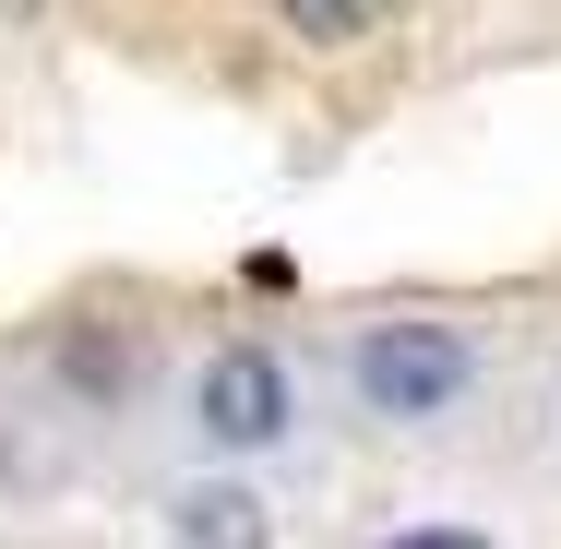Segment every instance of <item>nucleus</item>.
<instances>
[{
	"mask_svg": "<svg viewBox=\"0 0 561 549\" xmlns=\"http://www.w3.org/2000/svg\"><path fill=\"white\" fill-rule=\"evenodd\" d=\"M346 394H358L382 431H431V419H454V407L478 394V346H466V323H443V311H394V323H370L346 346Z\"/></svg>",
	"mask_w": 561,
	"mask_h": 549,
	"instance_id": "1",
	"label": "nucleus"
},
{
	"mask_svg": "<svg viewBox=\"0 0 561 549\" xmlns=\"http://www.w3.org/2000/svg\"><path fill=\"white\" fill-rule=\"evenodd\" d=\"M287 419H299V382H287V358L263 334H239L192 370V431L216 454H263V442H287Z\"/></svg>",
	"mask_w": 561,
	"mask_h": 549,
	"instance_id": "2",
	"label": "nucleus"
},
{
	"mask_svg": "<svg viewBox=\"0 0 561 549\" xmlns=\"http://www.w3.org/2000/svg\"><path fill=\"white\" fill-rule=\"evenodd\" d=\"M168 538H180V549H275V514H263V490L204 478V490L168 502Z\"/></svg>",
	"mask_w": 561,
	"mask_h": 549,
	"instance_id": "3",
	"label": "nucleus"
},
{
	"mask_svg": "<svg viewBox=\"0 0 561 549\" xmlns=\"http://www.w3.org/2000/svg\"><path fill=\"white\" fill-rule=\"evenodd\" d=\"M275 24H287L299 48H358V36L382 24V0H275Z\"/></svg>",
	"mask_w": 561,
	"mask_h": 549,
	"instance_id": "4",
	"label": "nucleus"
},
{
	"mask_svg": "<svg viewBox=\"0 0 561 549\" xmlns=\"http://www.w3.org/2000/svg\"><path fill=\"white\" fill-rule=\"evenodd\" d=\"M60 370H72L84 394H119V346H108V334H72V346H60Z\"/></svg>",
	"mask_w": 561,
	"mask_h": 549,
	"instance_id": "5",
	"label": "nucleus"
},
{
	"mask_svg": "<svg viewBox=\"0 0 561 549\" xmlns=\"http://www.w3.org/2000/svg\"><path fill=\"white\" fill-rule=\"evenodd\" d=\"M382 549H490V538H466V526H419V538H382Z\"/></svg>",
	"mask_w": 561,
	"mask_h": 549,
	"instance_id": "6",
	"label": "nucleus"
},
{
	"mask_svg": "<svg viewBox=\"0 0 561 549\" xmlns=\"http://www.w3.org/2000/svg\"><path fill=\"white\" fill-rule=\"evenodd\" d=\"M0 478H12V431H0Z\"/></svg>",
	"mask_w": 561,
	"mask_h": 549,
	"instance_id": "7",
	"label": "nucleus"
}]
</instances>
